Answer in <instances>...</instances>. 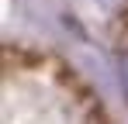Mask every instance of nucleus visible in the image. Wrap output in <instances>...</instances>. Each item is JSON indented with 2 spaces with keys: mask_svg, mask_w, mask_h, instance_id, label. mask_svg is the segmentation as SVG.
Wrapping results in <instances>:
<instances>
[{
  "mask_svg": "<svg viewBox=\"0 0 128 124\" xmlns=\"http://www.w3.org/2000/svg\"><path fill=\"white\" fill-rule=\"evenodd\" d=\"M118 69H121V83H125V93H128V48L121 52V65Z\"/></svg>",
  "mask_w": 128,
  "mask_h": 124,
  "instance_id": "f257e3e1",
  "label": "nucleus"
}]
</instances>
